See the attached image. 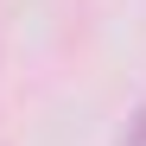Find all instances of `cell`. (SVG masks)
I'll use <instances>...</instances> for the list:
<instances>
[{"label": "cell", "instance_id": "1", "mask_svg": "<svg viewBox=\"0 0 146 146\" xmlns=\"http://www.w3.org/2000/svg\"><path fill=\"white\" fill-rule=\"evenodd\" d=\"M121 146H146V108L133 114V127H127V133H121Z\"/></svg>", "mask_w": 146, "mask_h": 146}]
</instances>
